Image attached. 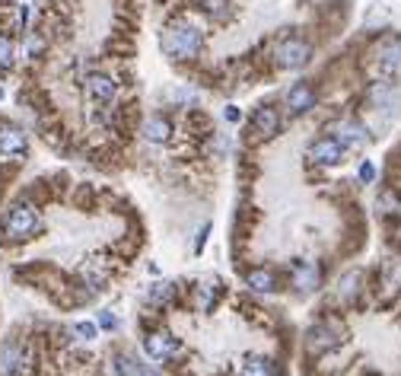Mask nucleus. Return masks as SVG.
<instances>
[{"instance_id":"nucleus-1","label":"nucleus","mask_w":401,"mask_h":376,"mask_svg":"<svg viewBox=\"0 0 401 376\" xmlns=\"http://www.w3.org/2000/svg\"><path fill=\"white\" fill-rule=\"evenodd\" d=\"M201 32L195 29V26L188 23H175V26H166L163 29V36H159V45H163V52L169 54V58H179V61H188L195 58L197 52H201Z\"/></svg>"},{"instance_id":"nucleus-2","label":"nucleus","mask_w":401,"mask_h":376,"mask_svg":"<svg viewBox=\"0 0 401 376\" xmlns=\"http://www.w3.org/2000/svg\"><path fill=\"white\" fill-rule=\"evenodd\" d=\"M35 226H38V214L32 204H13L3 214V236L7 240H26V236L35 233Z\"/></svg>"},{"instance_id":"nucleus-3","label":"nucleus","mask_w":401,"mask_h":376,"mask_svg":"<svg viewBox=\"0 0 401 376\" xmlns=\"http://www.w3.org/2000/svg\"><path fill=\"white\" fill-rule=\"evenodd\" d=\"M309 58H312V45L303 42V38H284V42L274 48V61H277V68H284V70L306 68Z\"/></svg>"},{"instance_id":"nucleus-4","label":"nucleus","mask_w":401,"mask_h":376,"mask_svg":"<svg viewBox=\"0 0 401 376\" xmlns=\"http://www.w3.org/2000/svg\"><path fill=\"white\" fill-rule=\"evenodd\" d=\"M306 157L318 166H334V163H341V157H344V143H341L338 137H318V141L309 143Z\"/></svg>"},{"instance_id":"nucleus-5","label":"nucleus","mask_w":401,"mask_h":376,"mask_svg":"<svg viewBox=\"0 0 401 376\" xmlns=\"http://www.w3.org/2000/svg\"><path fill=\"white\" fill-rule=\"evenodd\" d=\"M144 351L150 354L153 361H166V357H175V354L182 351V345L169 331H153V335L144 338Z\"/></svg>"},{"instance_id":"nucleus-6","label":"nucleus","mask_w":401,"mask_h":376,"mask_svg":"<svg viewBox=\"0 0 401 376\" xmlns=\"http://www.w3.org/2000/svg\"><path fill=\"white\" fill-rule=\"evenodd\" d=\"M332 134L338 137L344 147H363L366 141H370V134H366V128L360 125V121H354V118H341L338 125L332 128Z\"/></svg>"},{"instance_id":"nucleus-7","label":"nucleus","mask_w":401,"mask_h":376,"mask_svg":"<svg viewBox=\"0 0 401 376\" xmlns=\"http://www.w3.org/2000/svg\"><path fill=\"white\" fill-rule=\"evenodd\" d=\"M306 345L309 351H328V347H338L341 345V331L334 325L322 322V325H312L309 335H306Z\"/></svg>"},{"instance_id":"nucleus-8","label":"nucleus","mask_w":401,"mask_h":376,"mask_svg":"<svg viewBox=\"0 0 401 376\" xmlns=\"http://www.w3.org/2000/svg\"><path fill=\"white\" fill-rule=\"evenodd\" d=\"M293 287L296 290H303V294H312V290L318 287V265L306 262V258L293 262Z\"/></svg>"},{"instance_id":"nucleus-9","label":"nucleus","mask_w":401,"mask_h":376,"mask_svg":"<svg viewBox=\"0 0 401 376\" xmlns=\"http://www.w3.org/2000/svg\"><path fill=\"white\" fill-rule=\"evenodd\" d=\"M26 150V134L13 125H0V157H19Z\"/></svg>"},{"instance_id":"nucleus-10","label":"nucleus","mask_w":401,"mask_h":376,"mask_svg":"<svg viewBox=\"0 0 401 376\" xmlns=\"http://www.w3.org/2000/svg\"><path fill=\"white\" fill-rule=\"evenodd\" d=\"M26 367V351L16 341H7V345L0 347V373L3 376H13L16 370Z\"/></svg>"},{"instance_id":"nucleus-11","label":"nucleus","mask_w":401,"mask_h":376,"mask_svg":"<svg viewBox=\"0 0 401 376\" xmlns=\"http://www.w3.org/2000/svg\"><path fill=\"white\" fill-rule=\"evenodd\" d=\"M316 106V90H312L309 83H296L293 90L287 93V109L290 112H309V109Z\"/></svg>"},{"instance_id":"nucleus-12","label":"nucleus","mask_w":401,"mask_h":376,"mask_svg":"<svg viewBox=\"0 0 401 376\" xmlns=\"http://www.w3.org/2000/svg\"><path fill=\"white\" fill-rule=\"evenodd\" d=\"M376 61L386 74H398L401 70V42H382L376 52Z\"/></svg>"},{"instance_id":"nucleus-13","label":"nucleus","mask_w":401,"mask_h":376,"mask_svg":"<svg viewBox=\"0 0 401 376\" xmlns=\"http://www.w3.org/2000/svg\"><path fill=\"white\" fill-rule=\"evenodd\" d=\"M245 287L255 290V294H271V290H277V278H274V271H268V268H252L249 274H245Z\"/></svg>"},{"instance_id":"nucleus-14","label":"nucleus","mask_w":401,"mask_h":376,"mask_svg":"<svg viewBox=\"0 0 401 376\" xmlns=\"http://www.w3.org/2000/svg\"><path fill=\"white\" fill-rule=\"evenodd\" d=\"M252 125H255V131H258L261 137H274V134H277V128H280V115H277V109H271V106L258 109L255 118H252Z\"/></svg>"},{"instance_id":"nucleus-15","label":"nucleus","mask_w":401,"mask_h":376,"mask_svg":"<svg viewBox=\"0 0 401 376\" xmlns=\"http://www.w3.org/2000/svg\"><path fill=\"white\" fill-rule=\"evenodd\" d=\"M144 137H147L150 143H166L169 137H172V121L163 118V115H153V118H147Z\"/></svg>"},{"instance_id":"nucleus-16","label":"nucleus","mask_w":401,"mask_h":376,"mask_svg":"<svg viewBox=\"0 0 401 376\" xmlns=\"http://www.w3.org/2000/svg\"><path fill=\"white\" fill-rule=\"evenodd\" d=\"M86 90H90V99H92V102H112L115 83L108 80V77H90Z\"/></svg>"},{"instance_id":"nucleus-17","label":"nucleus","mask_w":401,"mask_h":376,"mask_svg":"<svg viewBox=\"0 0 401 376\" xmlns=\"http://www.w3.org/2000/svg\"><path fill=\"white\" fill-rule=\"evenodd\" d=\"M239 376H274V367H271V361H265V357H252V361L243 363Z\"/></svg>"},{"instance_id":"nucleus-18","label":"nucleus","mask_w":401,"mask_h":376,"mask_svg":"<svg viewBox=\"0 0 401 376\" xmlns=\"http://www.w3.org/2000/svg\"><path fill=\"white\" fill-rule=\"evenodd\" d=\"M360 281H363V274L360 271H347L344 278H341V297H354L357 290H360Z\"/></svg>"},{"instance_id":"nucleus-19","label":"nucleus","mask_w":401,"mask_h":376,"mask_svg":"<svg viewBox=\"0 0 401 376\" xmlns=\"http://www.w3.org/2000/svg\"><path fill=\"white\" fill-rule=\"evenodd\" d=\"M201 7H204L207 16H213V19H223V16L229 13V0H201Z\"/></svg>"},{"instance_id":"nucleus-20","label":"nucleus","mask_w":401,"mask_h":376,"mask_svg":"<svg viewBox=\"0 0 401 376\" xmlns=\"http://www.w3.org/2000/svg\"><path fill=\"white\" fill-rule=\"evenodd\" d=\"M134 363H137V357H131V354H118V357H115V370L122 376H134Z\"/></svg>"},{"instance_id":"nucleus-21","label":"nucleus","mask_w":401,"mask_h":376,"mask_svg":"<svg viewBox=\"0 0 401 376\" xmlns=\"http://www.w3.org/2000/svg\"><path fill=\"white\" fill-rule=\"evenodd\" d=\"M10 64H13V42L0 36V68H10Z\"/></svg>"},{"instance_id":"nucleus-22","label":"nucleus","mask_w":401,"mask_h":376,"mask_svg":"<svg viewBox=\"0 0 401 376\" xmlns=\"http://www.w3.org/2000/svg\"><path fill=\"white\" fill-rule=\"evenodd\" d=\"M74 331H76V335H80L83 341H92V338H96V325H92V322H76Z\"/></svg>"},{"instance_id":"nucleus-23","label":"nucleus","mask_w":401,"mask_h":376,"mask_svg":"<svg viewBox=\"0 0 401 376\" xmlns=\"http://www.w3.org/2000/svg\"><path fill=\"white\" fill-rule=\"evenodd\" d=\"M197 303H201V309H211V303H213V290H211V284H204L201 290H197Z\"/></svg>"},{"instance_id":"nucleus-24","label":"nucleus","mask_w":401,"mask_h":376,"mask_svg":"<svg viewBox=\"0 0 401 376\" xmlns=\"http://www.w3.org/2000/svg\"><path fill=\"white\" fill-rule=\"evenodd\" d=\"M169 294H172V287H169V284H156V287H153V300H156V303L169 300Z\"/></svg>"},{"instance_id":"nucleus-25","label":"nucleus","mask_w":401,"mask_h":376,"mask_svg":"<svg viewBox=\"0 0 401 376\" xmlns=\"http://www.w3.org/2000/svg\"><path fill=\"white\" fill-rule=\"evenodd\" d=\"M134 376H159V373L150 367V363H140V361H137V363H134Z\"/></svg>"},{"instance_id":"nucleus-26","label":"nucleus","mask_w":401,"mask_h":376,"mask_svg":"<svg viewBox=\"0 0 401 376\" xmlns=\"http://www.w3.org/2000/svg\"><path fill=\"white\" fill-rule=\"evenodd\" d=\"M207 233H211V224H204V226H201V233H197V240H195V252H201V249H204Z\"/></svg>"},{"instance_id":"nucleus-27","label":"nucleus","mask_w":401,"mask_h":376,"mask_svg":"<svg viewBox=\"0 0 401 376\" xmlns=\"http://www.w3.org/2000/svg\"><path fill=\"white\" fill-rule=\"evenodd\" d=\"M360 179H363V182H373V179H376V169H373V163H363V166H360Z\"/></svg>"},{"instance_id":"nucleus-28","label":"nucleus","mask_w":401,"mask_h":376,"mask_svg":"<svg viewBox=\"0 0 401 376\" xmlns=\"http://www.w3.org/2000/svg\"><path fill=\"white\" fill-rule=\"evenodd\" d=\"M99 325H102V329H115V316L112 313H102V316H99Z\"/></svg>"},{"instance_id":"nucleus-29","label":"nucleus","mask_w":401,"mask_h":376,"mask_svg":"<svg viewBox=\"0 0 401 376\" xmlns=\"http://www.w3.org/2000/svg\"><path fill=\"white\" fill-rule=\"evenodd\" d=\"M227 118H229V121H239V112H236V109L229 106V109H227Z\"/></svg>"}]
</instances>
